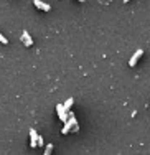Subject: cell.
<instances>
[{
	"instance_id": "6da1fadb",
	"label": "cell",
	"mask_w": 150,
	"mask_h": 155,
	"mask_svg": "<svg viewBox=\"0 0 150 155\" xmlns=\"http://www.w3.org/2000/svg\"><path fill=\"white\" fill-rule=\"evenodd\" d=\"M69 130H73V132L79 130L78 122H76V117H74V114H71V112H69V119L64 120V127H63V130H61V134H68Z\"/></svg>"
},
{
	"instance_id": "8992f818",
	"label": "cell",
	"mask_w": 150,
	"mask_h": 155,
	"mask_svg": "<svg viewBox=\"0 0 150 155\" xmlns=\"http://www.w3.org/2000/svg\"><path fill=\"white\" fill-rule=\"evenodd\" d=\"M30 137H31L30 145L35 149V147H36V137H38V134H36V130H35V129H31V130H30Z\"/></svg>"
},
{
	"instance_id": "9c48e42d",
	"label": "cell",
	"mask_w": 150,
	"mask_h": 155,
	"mask_svg": "<svg viewBox=\"0 0 150 155\" xmlns=\"http://www.w3.org/2000/svg\"><path fill=\"white\" fill-rule=\"evenodd\" d=\"M0 43H2V45H7V43H8V40H7L2 33H0Z\"/></svg>"
},
{
	"instance_id": "52a82bcc",
	"label": "cell",
	"mask_w": 150,
	"mask_h": 155,
	"mask_svg": "<svg viewBox=\"0 0 150 155\" xmlns=\"http://www.w3.org/2000/svg\"><path fill=\"white\" fill-rule=\"evenodd\" d=\"M73 101H74V99H73V97H69L68 101L64 102V104H63V107H64V110H68L69 107H71V106H73Z\"/></svg>"
},
{
	"instance_id": "277c9868",
	"label": "cell",
	"mask_w": 150,
	"mask_h": 155,
	"mask_svg": "<svg viewBox=\"0 0 150 155\" xmlns=\"http://www.w3.org/2000/svg\"><path fill=\"white\" fill-rule=\"evenodd\" d=\"M56 109H58V114H60V119L64 122V120L68 119V110H64L63 104H58V106H56Z\"/></svg>"
},
{
	"instance_id": "30bf717a",
	"label": "cell",
	"mask_w": 150,
	"mask_h": 155,
	"mask_svg": "<svg viewBox=\"0 0 150 155\" xmlns=\"http://www.w3.org/2000/svg\"><path fill=\"white\" fill-rule=\"evenodd\" d=\"M79 2H86V0H79Z\"/></svg>"
},
{
	"instance_id": "5b68a950",
	"label": "cell",
	"mask_w": 150,
	"mask_h": 155,
	"mask_svg": "<svg viewBox=\"0 0 150 155\" xmlns=\"http://www.w3.org/2000/svg\"><path fill=\"white\" fill-rule=\"evenodd\" d=\"M21 41H23L27 46H31V45H33V40L30 38V35H28V31H27V30L21 33Z\"/></svg>"
},
{
	"instance_id": "ba28073f",
	"label": "cell",
	"mask_w": 150,
	"mask_h": 155,
	"mask_svg": "<svg viewBox=\"0 0 150 155\" xmlns=\"http://www.w3.org/2000/svg\"><path fill=\"white\" fill-rule=\"evenodd\" d=\"M51 152H53V143H48L46 149H45V155H50Z\"/></svg>"
},
{
	"instance_id": "7a4b0ae2",
	"label": "cell",
	"mask_w": 150,
	"mask_h": 155,
	"mask_svg": "<svg viewBox=\"0 0 150 155\" xmlns=\"http://www.w3.org/2000/svg\"><path fill=\"white\" fill-rule=\"evenodd\" d=\"M33 3H35V7H36V8L43 10V12H50V10H51V7L48 5V3L41 2V0H33Z\"/></svg>"
},
{
	"instance_id": "3957f363",
	"label": "cell",
	"mask_w": 150,
	"mask_h": 155,
	"mask_svg": "<svg viewBox=\"0 0 150 155\" xmlns=\"http://www.w3.org/2000/svg\"><path fill=\"white\" fill-rule=\"evenodd\" d=\"M142 54H144V50H142V48H140V50H137V51H135V53H134V56L130 58L129 64H130V66H135V64H137V61H139V58H140Z\"/></svg>"
}]
</instances>
